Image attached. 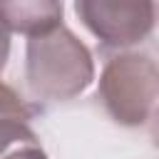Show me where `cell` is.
<instances>
[{
	"mask_svg": "<svg viewBox=\"0 0 159 159\" xmlns=\"http://www.w3.org/2000/svg\"><path fill=\"white\" fill-rule=\"evenodd\" d=\"M25 77L32 97L67 102L82 94L94 80V62L84 42L65 25L30 37L25 50Z\"/></svg>",
	"mask_w": 159,
	"mask_h": 159,
	"instance_id": "1",
	"label": "cell"
},
{
	"mask_svg": "<svg viewBox=\"0 0 159 159\" xmlns=\"http://www.w3.org/2000/svg\"><path fill=\"white\" fill-rule=\"evenodd\" d=\"M99 99L117 124H144L159 102V65L142 52L112 57L99 77Z\"/></svg>",
	"mask_w": 159,
	"mask_h": 159,
	"instance_id": "2",
	"label": "cell"
},
{
	"mask_svg": "<svg viewBox=\"0 0 159 159\" xmlns=\"http://www.w3.org/2000/svg\"><path fill=\"white\" fill-rule=\"evenodd\" d=\"M75 12L102 45L129 47L152 32L157 5L144 0H77Z\"/></svg>",
	"mask_w": 159,
	"mask_h": 159,
	"instance_id": "3",
	"label": "cell"
},
{
	"mask_svg": "<svg viewBox=\"0 0 159 159\" xmlns=\"http://www.w3.org/2000/svg\"><path fill=\"white\" fill-rule=\"evenodd\" d=\"M62 2L55 0H15L0 2V20L10 32H20L30 37L47 35L62 25Z\"/></svg>",
	"mask_w": 159,
	"mask_h": 159,
	"instance_id": "4",
	"label": "cell"
},
{
	"mask_svg": "<svg viewBox=\"0 0 159 159\" xmlns=\"http://www.w3.org/2000/svg\"><path fill=\"white\" fill-rule=\"evenodd\" d=\"M0 159H47L27 122L0 119Z\"/></svg>",
	"mask_w": 159,
	"mask_h": 159,
	"instance_id": "5",
	"label": "cell"
},
{
	"mask_svg": "<svg viewBox=\"0 0 159 159\" xmlns=\"http://www.w3.org/2000/svg\"><path fill=\"white\" fill-rule=\"evenodd\" d=\"M7 57H10V30L2 25L0 20V77H2V70L7 65ZM32 117V107L12 89L7 87L2 80H0V119H17V122H27Z\"/></svg>",
	"mask_w": 159,
	"mask_h": 159,
	"instance_id": "6",
	"label": "cell"
},
{
	"mask_svg": "<svg viewBox=\"0 0 159 159\" xmlns=\"http://www.w3.org/2000/svg\"><path fill=\"white\" fill-rule=\"evenodd\" d=\"M152 137H154V144L159 147V112H157V122H154V127H152Z\"/></svg>",
	"mask_w": 159,
	"mask_h": 159,
	"instance_id": "7",
	"label": "cell"
},
{
	"mask_svg": "<svg viewBox=\"0 0 159 159\" xmlns=\"http://www.w3.org/2000/svg\"><path fill=\"white\" fill-rule=\"evenodd\" d=\"M157 12H159V5H157Z\"/></svg>",
	"mask_w": 159,
	"mask_h": 159,
	"instance_id": "8",
	"label": "cell"
}]
</instances>
